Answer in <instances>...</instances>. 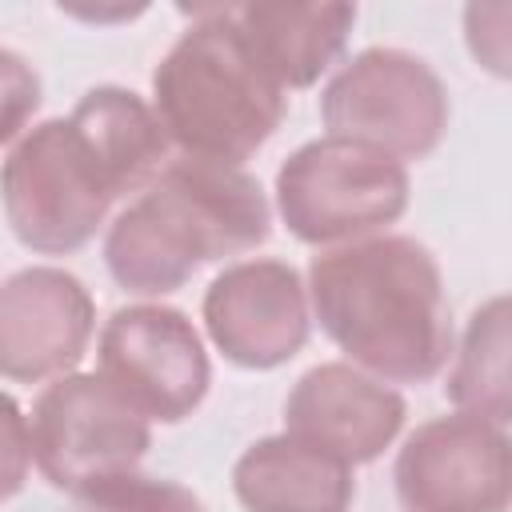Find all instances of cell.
<instances>
[{"label":"cell","mask_w":512,"mask_h":512,"mask_svg":"<svg viewBox=\"0 0 512 512\" xmlns=\"http://www.w3.org/2000/svg\"><path fill=\"white\" fill-rule=\"evenodd\" d=\"M308 296L328 340L380 380L424 384L448 364L444 276L412 236H372L312 256Z\"/></svg>","instance_id":"obj_1"},{"label":"cell","mask_w":512,"mask_h":512,"mask_svg":"<svg viewBox=\"0 0 512 512\" xmlns=\"http://www.w3.org/2000/svg\"><path fill=\"white\" fill-rule=\"evenodd\" d=\"M272 236V208L252 172L180 156L104 236L108 276L136 296L184 288L200 264L240 256Z\"/></svg>","instance_id":"obj_2"},{"label":"cell","mask_w":512,"mask_h":512,"mask_svg":"<svg viewBox=\"0 0 512 512\" xmlns=\"http://www.w3.org/2000/svg\"><path fill=\"white\" fill-rule=\"evenodd\" d=\"M152 108L180 156L244 168L280 128L288 96L252 52L236 8H208L156 64Z\"/></svg>","instance_id":"obj_3"},{"label":"cell","mask_w":512,"mask_h":512,"mask_svg":"<svg viewBox=\"0 0 512 512\" xmlns=\"http://www.w3.org/2000/svg\"><path fill=\"white\" fill-rule=\"evenodd\" d=\"M0 188L12 236L44 256L84 248L120 200L104 164L68 116H52L8 144Z\"/></svg>","instance_id":"obj_4"},{"label":"cell","mask_w":512,"mask_h":512,"mask_svg":"<svg viewBox=\"0 0 512 512\" xmlns=\"http://www.w3.org/2000/svg\"><path fill=\"white\" fill-rule=\"evenodd\" d=\"M276 208L304 244H352L404 216L408 168L372 144L320 136L280 164Z\"/></svg>","instance_id":"obj_5"},{"label":"cell","mask_w":512,"mask_h":512,"mask_svg":"<svg viewBox=\"0 0 512 512\" xmlns=\"http://www.w3.org/2000/svg\"><path fill=\"white\" fill-rule=\"evenodd\" d=\"M320 116L328 136L420 160L444 140L448 88L404 48H364L320 92Z\"/></svg>","instance_id":"obj_6"},{"label":"cell","mask_w":512,"mask_h":512,"mask_svg":"<svg viewBox=\"0 0 512 512\" xmlns=\"http://www.w3.org/2000/svg\"><path fill=\"white\" fill-rule=\"evenodd\" d=\"M148 448V416L136 412L100 372L56 376L28 416V456L40 476L64 492L136 468Z\"/></svg>","instance_id":"obj_7"},{"label":"cell","mask_w":512,"mask_h":512,"mask_svg":"<svg viewBox=\"0 0 512 512\" xmlns=\"http://www.w3.org/2000/svg\"><path fill=\"white\" fill-rule=\"evenodd\" d=\"M100 376L148 420L180 424L212 384L196 324L172 304L116 308L100 328Z\"/></svg>","instance_id":"obj_8"},{"label":"cell","mask_w":512,"mask_h":512,"mask_svg":"<svg viewBox=\"0 0 512 512\" xmlns=\"http://www.w3.org/2000/svg\"><path fill=\"white\" fill-rule=\"evenodd\" d=\"M404 512H508L512 436L472 412L420 424L392 468Z\"/></svg>","instance_id":"obj_9"},{"label":"cell","mask_w":512,"mask_h":512,"mask_svg":"<svg viewBox=\"0 0 512 512\" xmlns=\"http://www.w3.org/2000/svg\"><path fill=\"white\" fill-rule=\"evenodd\" d=\"M204 328L236 368H280L308 344V284L284 260L228 264L204 292Z\"/></svg>","instance_id":"obj_10"},{"label":"cell","mask_w":512,"mask_h":512,"mask_svg":"<svg viewBox=\"0 0 512 512\" xmlns=\"http://www.w3.org/2000/svg\"><path fill=\"white\" fill-rule=\"evenodd\" d=\"M96 304L80 276L32 264L0 288V372L12 384L68 376L88 352Z\"/></svg>","instance_id":"obj_11"},{"label":"cell","mask_w":512,"mask_h":512,"mask_svg":"<svg viewBox=\"0 0 512 512\" xmlns=\"http://www.w3.org/2000/svg\"><path fill=\"white\" fill-rule=\"evenodd\" d=\"M408 404L384 380L328 360L308 368L284 400V432L328 448L348 464L376 460L404 428Z\"/></svg>","instance_id":"obj_12"},{"label":"cell","mask_w":512,"mask_h":512,"mask_svg":"<svg viewBox=\"0 0 512 512\" xmlns=\"http://www.w3.org/2000/svg\"><path fill=\"white\" fill-rule=\"evenodd\" d=\"M232 492L248 512H348L352 464L292 432L264 436L232 464Z\"/></svg>","instance_id":"obj_13"},{"label":"cell","mask_w":512,"mask_h":512,"mask_svg":"<svg viewBox=\"0 0 512 512\" xmlns=\"http://www.w3.org/2000/svg\"><path fill=\"white\" fill-rule=\"evenodd\" d=\"M236 20L260 64L288 92L316 84L336 64L356 24V4H244Z\"/></svg>","instance_id":"obj_14"},{"label":"cell","mask_w":512,"mask_h":512,"mask_svg":"<svg viewBox=\"0 0 512 512\" xmlns=\"http://www.w3.org/2000/svg\"><path fill=\"white\" fill-rule=\"evenodd\" d=\"M68 120L80 128V136L104 164L116 196L148 192L160 180V172L172 164L168 160L172 140L156 108L128 88H116V84L88 88L68 112Z\"/></svg>","instance_id":"obj_15"},{"label":"cell","mask_w":512,"mask_h":512,"mask_svg":"<svg viewBox=\"0 0 512 512\" xmlns=\"http://www.w3.org/2000/svg\"><path fill=\"white\" fill-rule=\"evenodd\" d=\"M444 396L460 412L512 424V292L484 300L468 316Z\"/></svg>","instance_id":"obj_16"},{"label":"cell","mask_w":512,"mask_h":512,"mask_svg":"<svg viewBox=\"0 0 512 512\" xmlns=\"http://www.w3.org/2000/svg\"><path fill=\"white\" fill-rule=\"evenodd\" d=\"M72 508L76 512H204V500L176 480H160L128 468L76 488Z\"/></svg>","instance_id":"obj_17"},{"label":"cell","mask_w":512,"mask_h":512,"mask_svg":"<svg viewBox=\"0 0 512 512\" xmlns=\"http://www.w3.org/2000/svg\"><path fill=\"white\" fill-rule=\"evenodd\" d=\"M464 44L484 72L512 80V4H468Z\"/></svg>","instance_id":"obj_18"}]
</instances>
